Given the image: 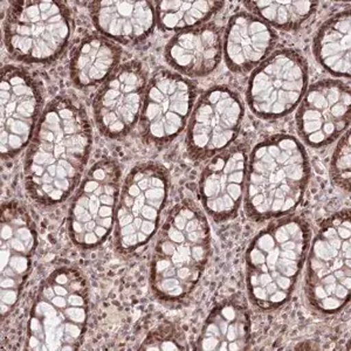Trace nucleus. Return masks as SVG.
Here are the masks:
<instances>
[{
  "mask_svg": "<svg viewBox=\"0 0 351 351\" xmlns=\"http://www.w3.org/2000/svg\"><path fill=\"white\" fill-rule=\"evenodd\" d=\"M211 248L208 219L192 200L176 205L157 236L152 287L168 302L183 300L199 281Z\"/></svg>",
  "mask_w": 351,
  "mask_h": 351,
  "instance_id": "4",
  "label": "nucleus"
},
{
  "mask_svg": "<svg viewBox=\"0 0 351 351\" xmlns=\"http://www.w3.org/2000/svg\"><path fill=\"white\" fill-rule=\"evenodd\" d=\"M29 326H31L32 335L39 337L41 341H44L45 342V339H46V332H45L44 322L41 321L40 317H38V316H33Z\"/></svg>",
  "mask_w": 351,
  "mask_h": 351,
  "instance_id": "27",
  "label": "nucleus"
},
{
  "mask_svg": "<svg viewBox=\"0 0 351 351\" xmlns=\"http://www.w3.org/2000/svg\"><path fill=\"white\" fill-rule=\"evenodd\" d=\"M121 171L117 164L102 160L94 164L82 180L69 210V233L82 248L104 243L115 223L120 197Z\"/></svg>",
  "mask_w": 351,
  "mask_h": 351,
  "instance_id": "8",
  "label": "nucleus"
},
{
  "mask_svg": "<svg viewBox=\"0 0 351 351\" xmlns=\"http://www.w3.org/2000/svg\"><path fill=\"white\" fill-rule=\"evenodd\" d=\"M311 177L304 145L291 135L256 144L248 157L245 210L256 221L279 219L302 202Z\"/></svg>",
  "mask_w": 351,
  "mask_h": 351,
  "instance_id": "2",
  "label": "nucleus"
},
{
  "mask_svg": "<svg viewBox=\"0 0 351 351\" xmlns=\"http://www.w3.org/2000/svg\"><path fill=\"white\" fill-rule=\"evenodd\" d=\"M72 29L64 3L13 1L5 16V46L21 62L49 64L64 53Z\"/></svg>",
  "mask_w": 351,
  "mask_h": 351,
  "instance_id": "6",
  "label": "nucleus"
},
{
  "mask_svg": "<svg viewBox=\"0 0 351 351\" xmlns=\"http://www.w3.org/2000/svg\"><path fill=\"white\" fill-rule=\"evenodd\" d=\"M247 152L243 145L225 149L204 169L199 195L205 211L217 223L234 217L245 193Z\"/></svg>",
  "mask_w": 351,
  "mask_h": 351,
  "instance_id": "15",
  "label": "nucleus"
},
{
  "mask_svg": "<svg viewBox=\"0 0 351 351\" xmlns=\"http://www.w3.org/2000/svg\"><path fill=\"white\" fill-rule=\"evenodd\" d=\"M122 49L102 34L81 40L73 52L69 71L73 82L80 88L102 84L120 66Z\"/></svg>",
  "mask_w": 351,
  "mask_h": 351,
  "instance_id": "20",
  "label": "nucleus"
},
{
  "mask_svg": "<svg viewBox=\"0 0 351 351\" xmlns=\"http://www.w3.org/2000/svg\"><path fill=\"white\" fill-rule=\"evenodd\" d=\"M309 223L285 216L253 239L246 253L248 293L256 307L273 311L291 299L311 246Z\"/></svg>",
  "mask_w": 351,
  "mask_h": 351,
  "instance_id": "3",
  "label": "nucleus"
},
{
  "mask_svg": "<svg viewBox=\"0 0 351 351\" xmlns=\"http://www.w3.org/2000/svg\"><path fill=\"white\" fill-rule=\"evenodd\" d=\"M168 189V172L160 164H140L129 172L116 206L117 251L130 254L152 239L165 206Z\"/></svg>",
  "mask_w": 351,
  "mask_h": 351,
  "instance_id": "7",
  "label": "nucleus"
},
{
  "mask_svg": "<svg viewBox=\"0 0 351 351\" xmlns=\"http://www.w3.org/2000/svg\"><path fill=\"white\" fill-rule=\"evenodd\" d=\"M84 289H86V288H84ZM68 296L69 295H56L52 300H51V301H49V302H52V304H54V307H56L58 311H62V313H64V309H67L68 307H71V306H69V302H68Z\"/></svg>",
  "mask_w": 351,
  "mask_h": 351,
  "instance_id": "29",
  "label": "nucleus"
},
{
  "mask_svg": "<svg viewBox=\"0 0 351 351\" xmlns=\"http://www.w3.org/2000/svg\"><path fill=\"white\" fill-rule=\"evenodd\" d=\"M90 16L102 36L128 46L145 40L157 24L152 1H93Z\"/></svg>",
  "mask_w": 351,
  "mask_h": 351,
  "instance_id": "18",
  "label": "nucleus"
},
{
  "mask_svg": "<svg viewBox=\"0 0 351 351\" xmlns=\"http://www.w3.org/2000/svg\"><path fill=\"white\" fill-rule=\"evenodd\" d=\"M1 278L16 281L29 268L36 236L27 213L14 204L3 208L1 216Z\"/></svg>",
  "mask_w": 351,
  "mask_h": 351,
  "instance_id": "19",
  "label": "nucleus"
},
{
  "mask_svg": "<svg viewBox=\"0 0 351 351\" xmlns=\"http://www.w3.org/2000/svg\"><path fill=\"white\" fill-rule=\"evenodd\" d=\"M243 101L233 89L216 86L200 96L193 107L186 147L193 160L212 158L236 140L243 123Z\"/></svg>",
  "mask_w": 351,
  "mask_h": 351,
  "instance_id": "11",
  "label": "nucleus"
},
{
  "mask_svg": "<svg viewBox=\"0 0 351 351\" xmlns=\"http://www.w3.org/2000/svg\"><path fill=\"white\" fill-rule=\"evenodd\" d=\"M349 84L321 80L311 86L300 102L296 128L300 137L314 149L335 142L350 122Z\"/></svg>",
  "mask_w": 351,
  "mask_h": 351,
  "instance_id": "13",
  "label": "nucleus"
},
{
  "mask_svg": "<svg viewBox=\"0 0 351 351\" xmlns=\"http://www.w3.org/2000/svg\"><path fill=\"white\" fill-rule=\"evenodd\" d=\"M141 350H185L186 342L180 332L175 328L163 327L149 336L144 341Z\"/></svg>",
  "mask_w": 351,
  "mask_h": 351,
  "instance_id": "26",
  "label": "nucleus"
},
{
  "mask_svg": "<svg viewBox=\"0 0 351 351\" xmlns=\"http://www.w3.org/2000/svg\"><path fill=\"white\" fill-rule=\"evenodd\" d=\"M56 296V291H54V288H53L51 282H48L44 288H43V298L45 300H47V301H51Z\"/></svg>",
  "mask_w": 351,
  "mask_h": 351,
  "instance_id": "30",
  "label": "nucleus"
},
{
  "mask_svg": "<svg viewBox=\"0 0 351 351\" xmlns=\"http://www.w3.org/2000/svg\"><path fill=\"white\" fill-rule=\"evenodd\" d=\"M276 41V32L260 18L237 13L228 21L223 36L225 62L232 72L246 74L267 59Z\"/></svg>",
  "mask_w": 351,
  "mask_h": 351,
  "instance_id": "16",
  "label": "nucleus"
},
{
  "mask_svg": "<svg viewBox=\"0 0 351 351\" xmlns=\"http://www.w3.org/2000/svg\"><path fill=\"white\" fill-rule=\"evenodd\" d=\"M245 5L268 26L282 31L301 27L319 6L316 1H246Z\"/></svg>",
  "mask_w": 351,
  "mask_h": 351,
  "instance_id": "24",
  "label": "nucleus"
},
{
  "mask_svg": "<svg viewBox=\"0 0 351 351\" xmlns=\"http://www.w3.org/2000/svg\"><path fill=\"white\" fill-rule=\"evenodd\" d=\"M18 299V293L14 289H1V302L13 306Z\"/></svg>",
  "mask_w": 351,
  "mask_h": 351,
  "instance_id": "28",
  "label": "nucleus"
},
{
  "mask_svg": "<svg viewBox=\"0 0 351 351\" xmlns=\"http://www.w3.org/2000/svg\"><path fill=\"white\" fill-rule=\"evenodd\" d=\"M308 251V301L322 315L336 314L350 300V211L337 212L324 220Z\"/></svg>",
  "mask_w": 351,
  "mask_h": 351,
  "instance_id": "5",
  "label": "nucleus"
},
{
  "mask_svg": "<svg viewBox=\"0 0 351 351\" xmlns=\"http://www.w3.org/2000/svg\"><path fill=\"white\" fill-rule=\"evenodd\" d=\"M147 73L138 61L116 68L94 100L97 128L108 138L128 135L140 120L147 89Z\"/></svg>",
  "mask_w": 351,
  "mask_h": 351,
  "instance_id": "12",
  "label": "nucleus"
},
{
  "mask_svg": "<svg viewBox=\"0 0 351 351\" xmlns=\"http://www.w3.org/2000/svg\"><path fill=\"white\" fill-rule=\"evenodd\" d=\"M90 148L84 109L72 97H56L41 115L28 149L25 176L31 196L43 204L66 199L80 180Z\"/></svg>",
  "mask_w": 351,
  "mask_h": 351,
  "instance_id": "1",
  "label": "nucleus"
},
{
  "mask_svg": "<svg viewBox=\"0 0 351 351\" xmlns=\"http://www.w3.org/2000/svg\"><path fill=\"white\" fill-rule=\"evenodd\" d=\"M156 21L165 32H183L197 27L219 12L221 1H156Z\"/></svg>",
  "mask_w": 351,
  "mask_h": 351,
  "instance_id": "23",
  "label": "nucleus"
},
{
  "mask_svg": "<svg viewBox=\"0 0 351 351\" xmlns=\"http://www.w3.org/2000/svg\"><path fill=\"white\" fill-rule=\"evenodd\" d=\"M16 279H11V278H1V282H0V287L1 289H13L16 287Z\"/></svg>",
  "mask_w": 351,
  "mask_h": 351,
  "instance_id": "31",
  "label": "nucleus"
},
{
  "mask_svg": "<svg viewBox=\"0 0 351 351\" xmlns=\"http://www.w3.org/2000/svg\"><path fill=\"white\" fill-rule=\"evenodd\" d=\"M350 10L326 21L314 39V54L319 64L332 75L349 77L351 73Z\"/></svg>",
  "mask_w": 351,
  "mask_h": 351,
  "instance_id": "22",
  "label": "nucleus"
},
{
  "mask_svg": "<svg viewBox=\"0 0 351 351\" xmlns=\"http://www.w3.org/2000/svg\"><path fill=\"white\" fill-rule=\"evenodd\" d=\"M250 317L238 302H223L208 316L198 341V349L208 351L246 350L250 342Z\"/></svg>",
  "mask_w": 351,
  "mask_h": 351,
  "instance_id": "21",
  "label": "nucleus"
},
{
  "mask_svg": "<svg viewBox=\"0 0 351 351\" xmlns=\"http://www.w3.org/2000/svg\"><path fill=\"white\" fill-rule=\"evenodd\" d=\"M196 100L191 81L160 69L147 84L141 112V134L147 143L167 145L185 128Z\"/></svg>",
  "mask_w": 351,
  "mask_h": 351,
  "instance_id": "10",
  "label": "nucleus"
},
{
  "mask_svg": "<svg viewBox=\"0 0 351 351\" xmlns=\"http://www.w3.org/2000/svg\"><path fill=\"white\" fill-rule=\"evenodd\" d=\"M350 132L342 136L336 147L330 165V177L336 186L349 192L351 176Z\"/></svg>",
  "mask_w": 351,
  "mask_h": 351,
  "instance_id": "25",
  "label": "nucleus"
},
{
  "mask_svg": "<svg viewBox=\"0 0 351 351\" xmlns=\"http://www.w3.org/2000/svg\"><path fill=\"white\" fill-rule=\"evenodd\" d=\"M8 308V304H4V302H1V314L4 315L5 313H6V309Z\"/></svg>",
  "mask_w": 351,
  "mask_h": 351,
  "instance_id": "33",
  "label": "nucleus"
},
{
  "mask_svg": "<svg viewBox=\"0 0 351 351\" xmlns=\"http://www.w3.org/2000/svg\"><path fill=\"white\" fill-rule=\"evenodd\" d=\"M75 348L72 344H64L62 347H61L60 350H74Z\"/></svg>",
  "mask_w": 351,
  "mask_h": 351,
  "instance_id": "32",
  "label": "nucleus"
},
{
  "mask_svg": "<svg viewBox=\"0 0 351 351\" xmlns=\"http://www.w3.org/2000/svg\"><path fill=\"white\" fill-rule=\"evenodd\" d=\"M223 54L221 29L204 24L177 33L165 47V59L176 71L190 77L211 74Z\"/></svg>",
  "mask_w": 351,
  "mask_h": 351,
  "instance_id": "17",
  "label": "nucleus"
},
{
  "mask_svg": "<svg viewBox=\"0 0 351 351\" xmlns=\"http://www.w3.org/2000/svg\"><path fill=\"white\" fill-rule=\"evenodd\" d=\"M308 84L304 56L282 48L268 56L252 73L247 102L252 112L263 120H278L293 112L301 102Z\"/></svg>",
  "mask_w": 351,
  "mask_h": 351,
  "instance_id": "9",
  "label": "nucleus"
},
{
  "mask_svg": "<svg viewBox=\"0 0 351 351\" xmlns=\"http://www.w3.org/2000/svg\"><path fill=\"white\" fill-rule=\"evenodd\" d=\"M1 156L11 158L31 138L41 107V94L29 73L16 66L1 71Z\"/></svg>",
  "mask_w": 351,
  "mask_h": 351,
  "instance_id": "14",
  "label": "nucleus"
}]
</instances>
